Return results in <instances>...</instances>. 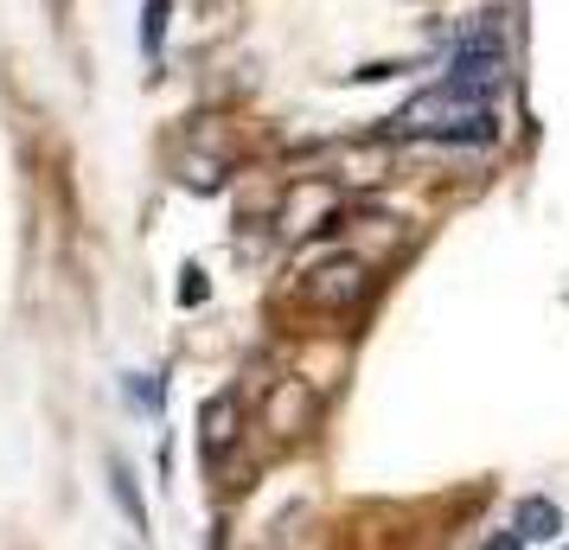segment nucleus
Returning a JSON list of instances; mask_svg holds the SVG:
<instances>
[{"label": "nucleus", "instance_id": "f257e3e1", "mask_svg": "<svg viewBox=\"0 0 569 550\" xmlns=\"http://www.w3.org/2000/svg\"><path fill=\"white\" fill-rule=\"evenodd\" d=\"M506 134L499 122V103H473L461 90H448V83H429L422 97L385 116V129L378 141H429V148H492Z\"/></svg>", "mask_w": 569, "mask_h": 550}, {"label": "nucleus", "instance_id": "f03ea898", "mask_svg": "<svg viewBox=\"0 0 569 550\" xmlns=\"http://www.w3.org/2000/svg\"><path fill=\"white\" fill-rule=\"evenodd\" d=\"M365 289H371V262L352 257V250H339V257H320L308 276L295 282V294H301L308 308H320V314H346V308H352Z\"/></svg>", "mask_w": 569, "mask_h": 550}, {"label": "nucleus", "instance_id": "7ed1b4c3", "mask_svg": "<svg viewBox=\"0 0 569 550\" xmlns=\"http://www.w3.org/2000/svg\"><path fill=\"white\" fill-rule=\"evenodd\" d=\"M231 442H237V391H218L199 403V461H206V473L224 468Z\"/></svg>", "mask_w": 569, "mask_h": 550}, {"label": "nucleus", "instance_id": "20e7f679", "mask_svg": "<svg viewBox=\"0 0 569 550\" xmlns=\"http://www.w3.org/2000/svg\"><path fill=\"white\" fill-rule=\"evenodd\" d=\"M512 524L525 531V544H557V531H563V506L543 493H525L512 506Z\"/></svg>", "mask_w": 569, "mask_h": 550}, {"label": "nucleus", "instance_id": "39448f33", "mask_svg": "<svg viewBox=\"0 0 569 550\" xmlns=\"http://www.w3.org/2000/svg\"><path fill=\"white\" fill-rule=\"evenodd\" d=\"M109 493H116V506H122V519H129L134 531H141V538H148V506H141V487H134V468L122 461V454L109 461Z\"/></svg>", "mask_w": 569, "mask_h": 550}, {"label": "nucleus", "instance_id": "423d86ee", "mask_svg": "<svg viewBox=\"0 0 569 550\" xmlns=\"http://www.w3.org/2000/svg\"><path fill=\"white\" fill-rule=\"evenodd\" d=\"M167 13H173V0H141V52L160 58V39H167Z\"/></svg>", "mask_w": 569, "mask_h": 550}, {"label": "nucleus", "instance_id": "0eeeda50", "mask_svg": "<svg viewBox=\"0 0 569 550\" xmlns=\"http://www.w3.org/2000/svg\"><path fill=\"white\" fill-rule=\"evenodd\" d=\"M206 294H211L206 269H199V262H186V269H180V301H186V308H199V301H206Z\"/></svg>", "mask_w": 569, "mask_h": 550}, {"label": "nucleus", "instance_id": "6e6552de", "mask_svg": "<svg viewBox=\"0 0 569 550\" xmlns=\"http://www.w3.org/2000/svg\"><path fill=\"white\" fill-rule=\"evenodd\" d=\"M480 550H525V531H518V524H506V531H492Z\"/></svg>", "mask_w": 569, "mask_h": 550}, {"label": "nucleus", "instance_id": "1a4fd4ad", "mask_svg": "<svg viewBox=\"0 0 569 550\" xmlns=\"http://www.w3.org/2000/svg\"><path fill=\"white\" fill-rule=\"evenodd\" d=\"M557 550H569V544H557Z\"/></svg>", "mask_w": 569, "mask_h": 550}]
</instances>
